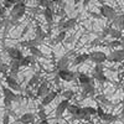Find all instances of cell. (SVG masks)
<instances>
[{"label":"cell","instance_id":"6da1fadb","mask_svg":"<svg viewBox=\"0 0 124 124\" xmlns=\"http://www.w3.org/2000/svg\"><path fill=\"white\" fill-rule=\"evenodd\" d=\"M1 92H3V103H4V107L6 110H10V108H11L13 103L15 101H19L20 98H21V96L17 94V93L13 92L11 89H9L6 86H1Z\"/></svg>","mask_w":124,"mask_h":124},{"label":"cell","instance_id":"7a4b0ae2","mask_svg":"<svg viewBox=\"0 0 124 124\" xmlns=\"http://www.w3.org/2000/svg\"><path fill=\"white\" fill-rule=\"evenodd\" d=\"M26 3L24 1H16V4L11 8V10H10V19L13 20V21H17V20H20L25 14H26Z\"/></svg>","mask_w":124,"mask_h":124},{"label":"cell","instance_id":"3957f363","mask_svg":"<svg viewBox=\"0 0 124 124\" xmlns=\"http://www.w3.org/2000/svg\"><path fill=\"white\" fill-rule=\"evenodd\" d=\"M76 55L73 54V51H70V52H67L66 55L61 56L57 62H56V70L57 71H61V70H68V66L71 63V60H73Z\"/></svg>","mask_w":124,"mask_h":124},{"label":"cell","instance_id":"277c9868","mask_svg":"<svg viewBox=\"0 0 124 124\" xmlns=\"http://www.w3.org/2000/svg\"><path fill=\"white\" fill-rule=\"evenodd\" d=\"M91 77H92V79L98 81L99 83H106V82H108V78L104 75V66L103 65H96L94 68H93Z\"/></svg>","mask_w":124,"mask_h":124},{"label":"cell","instance_id":"5b68a950","mask_svg":"<svg viewBox=\"0 0 124 124\" xmlns=\"http://www.w3.org/2000/svg\"><path fill=\"white\" fill-rule=\"evenodd\" d=\"M99 15L106 17L107 20H109V21H113V20L117 17V11L114 10V8H112L110 5L103 4L99 8Z\"/></svg>","mask_w":124,"mask_h":124},{"label":"cell","instance_id":"8992f818","mask_svg":"<svg viewBox=\"0 0 124 124\" xmlns=\"http://www.w3.org/2000/svg\"><path fill=\"white\" fill-rule=\"evenodd\" d=\"M5 51H6V54H8L10 61H20V60L24 57L23 50L19 48V47H15V46L5 47Z\"/></svg>","mask_w":124,"mask_h":124},{"label":"cell","instance_id":"52a82bcc","mask_svg":"<svg viewBox=\"0 0 124 124\" xmlns=\"http://www.w3.org/2000/svg\"><path fill=\"white\" fill-rule=\"evenodd\" d=\"M107 61L113 62V63H122L124 61V50L122 48L113 50L109 55H107Z\"/></svg>","mask_w":124,"mask_h":124},{"label":"cell","instance_id":"ba28073f","mask_svg":"<svg viewBox=\"0 0 124 124\" xmlns=\"http://www.w3.org/2000/svg\"><path fill=\"white\" fill-rule=\"evenodd\" d=\"M89 61H92L96 65H103L107 61V54H104L103 51H92L91 54H88Z\"/></svg>","mask_w":124,"mask_h":124},{"label":"cell","instance_id":"9c48e42d","mask_svg":"<svg viewBox=\"0 0 124 124\" xmlns=\"http://www.w3.org/2000/svg\"><path fill=\"white\" fill-rule=\"evenodd\" d=\"M77 24V17H71V19H67L65 20L63 17H62L60 21H58V27L61 31H67L68 30H72Z\"/></svg>","mask_w":124,"mask_h":124},{"label":"cell","instance_id":"30bf717a","mask_svg":"<svg viewBox=\"0 0 124 124\" xmlns=\"http://www.w3.org/2000/svg\"><path fill=\"white\" fill-rule=\"evenodd\" d=\"M50 92H51V89H50V87H48V82H47L46 79H44V81H41V82H40L39 87L36 88L35 97L42 99L44 97H46V96Z\"/></svg>","mask_w":124,"mask_h":124},{"label":"cell","instance_id":"8fae6325","mask_svg":"<svg viewBox=\"0 0 124 124\" xmlns=\"http://www.w3.org/2000/svg\"><path fill=\"white\" fill-rule=\"evenodd\" d=\"M5 83H6V87L9 88V89H11L13 92H21L23 91V88H21V85L19 83V81L17 79H15V78H13L10 75H8V76H5Z\"/></svg>","mask_w":124,"mask_h":124},{"label":"cell","instance_id":"7c38bea8","mask_svg":"<svg viewBox=\"0 0 124 124\" xmlns=\"http://www.w3.org/2000/svg\"><path fill=\"white\" fill-rule=\"evenodd\" d=\"M57 77L65 82H72L76 79V72H73L72 70H61L57 71Z\"/></svg>","mask_w":124,"mask_h":124},{"label":"cell","instance_id":"4fadbf2b","mask_svg":"<svg viewBox=\"0 0 124 124\" xmlns=\"http://www.w3.org/2000/svg\"><path fill=\"white\" fill-rule=\"evenodd\" d=\"M68 106H70V102L62 99L58 104H57L56 109H55V119H60L62 116H63L65 112H66L67 108H68Z\"/></svg>","mask_w":124,"mask_h":124},{"label":"cell","instance_id":"5bb4252c","mask_svg":"<svg viewBox=\"0 0 124 124\" xmlns=\"http://www.w3.org/2000/svg\"><path fill=\"white\" fill-rule=\"evenodd\" d=\"M40 82H41V76H40V72H36V73H34L32 76H31V78L27 81V83H26V88L25 89H30V88H36L39 87L40 85Z\"/></svg>","mask_w":124,"mask_h":124},{"label":"cell","instance_id":"9a60e30c","mask_svg":"<svg viewBox=\"0 0 124 124\" xmlns=\"http://www.w3.org/2000/svg\"><path fill=\"white\" fill-rule=\"evenodd\" d=\"M76 79L78 81V83H79V86H81V87L93 83L92 77H91V76H88L87 73H82V72H77V73H76Z\"/></svg>","mask_w":124,"mask_h":124},{"label":"cell","instance_id":"2e32d148","mask_svg":"<svg viewBox=\"0 0 124 124\" xmlns=\"http://www.w3.org/2000/svg\"><path fill=\"white\" fill-rule=\"evenodd\" d=\"M57 96H58V92L55 91V89H51V92L48 93V94L41 99V106H42V107H46V106L51 104V103H52V102L57 98Z\"/></svg>","mask_w":124,"mask_h":124},{"label":"cell","instance_id":"e0dca14e","mask_svg":"<svg viewBox=\"0 0 124 124\" xmlns=\"http://www.w3.org/2000/svg\"><path fill=\"white\" fill-rule=\"evenodd\" d=\"M96 93V87L94 83H91L87 86L82 87V98H87V97H93Z\"/></svg>","mask_w":124,"mask_h":124},{"label":"cell","instance_id":"ac0fdd59","mask_svg":"<svg viewBox=\"0 0 124 124\" xmlns=\"http://www.w3.org/2000/svg\"><path fill=\"white\" fill-rule=\"evenodd\" d=\"M88 60H89L88 54L82 52V54H78V55H76L73 57V60H72V65H73V66H79L82 63H85V62L88 61Z\"/></svg>","mask_w":124,"mask_h":124},{"label":"cell","instance_id":"d6986e66","mask_svg":"<svg viewBox=\"0 0 124 124\" xmlns=\"http://www.w3.org/2000/svg\"><path fill=\"white\" fill-rule=\"evenodd\" d=\"M19 123H21V124H34L35 122V114L34 113H25V114H23L21 117H20L17 119Z\"/></svg>","mask_w":124,"mask_h":124},{"label":"cell","instance_id":"ffe728a7","mask_svg":"<svg viewBox=\"0 0 124 124\" xmlns=\"http://www.w3.org/2000/svg\"><path fill=\"white\" fill-rule=\"evenodd\" d=\"M36 63V58L31 55H27V56H24L21 60H20V66L21 67H27V66H34Z\"/></svg>","mask_w":124,"mask_h":124},{"label":"cell","instance_id":"44dd1931","mask_svg":"<svg viewBox=\"0 0 124 124\" xmlns=\"http://www.w3.org/2000/svg\"><path fill=\"white\" fill-rule=\"evenodd\" d=\"M114 29H118L120 31L124 30V14H120V15H117V17L112 21Z\"/></svg>","mask_w":124,"mask_h":124},{"label":"cell","instance_id":"7402d4cb","mask_svg":"<svg viewBox=\"0 0 124 124\" xmlns=\"http://www.w3.org/2000/svg\"><path fill=\"white\" fill-rule=\"evenodd\" d=\"M35 34H36V40H39L40 42H42V41L47 37V32H45V30L41 27L40 24H36V29H35Z\"/></svg>","mask_w":124,"mask_h":124},{"label":"cell","instance_id":"603a6c76","mask_svg":"<svg viewBox=\"0 0 124 124\" xmlns=\"http://www.w3.org/2000/svg\"><path fill=\"white\" fill-rule=\"evenodd\" d=\"M21 66H20V61H10L9 63V73L10 75H17Z\"/></svg>","mask_w":124,"mask_h":124},{"label":"cell","instance_id":"cb8c5ba5","mask_svg":"<svg viewBox=\"0 0 124 124\" xmlns=\"http://www.w3.org/2000/svg\"><path fill=\"white\" fill-rule=\"evenodd\" d=\"M40 44L41 42H40L39 40H36V39L26 40V41H20V42H19V45L21 46V47H27V48H30V47H37Z\"/></svg>","mask_w":124,"mask_h":124},{"label":"cell","instance_id":"d4e9b609","mask_svg":"<svg viewBox=\"0 0 124 124\" xmlns=\"http://www.w3.org/2000/svg\"><path fill=\"white\" fill-rule=\"evenodd\" d=\"M61 97L63 98L65 101H71V99H73L75 98V96H76V92L73 91V89H65V91H62L61 93Z\"/></svg>","mask_w":124,"mask_h":124},{"label":"cell","instance_id":"484cf974","mask_svg":"<svg viewBox=\"0 0 124 124\" xmlns=\"http://www.w3.org/2000/svg\"><path fill=\"white\" fill-rule=\"evenodd\" d=\"M109 36L113 39V40H120L123 37V31L118 30V29H114V27H110L109 30Z\"/></svg>","mask_w":124,"mask_h":124},{"label":"cell","instance_id":"4316f807","mask_svg":"<svg viewBox=\"0 0 124 124\" xmlns=\"http://www.w3.org/2000/svg\"><path fill=\"white\" fill-rule=\"evenodd\" d=\"M118 118H119L118 116L110 114V113H104V114H103V116L101 117V119H102L103 122H106V123H112V122H116Z\"/></svg>","mask_w":124,"mask_h":124},{"label":"cell","instance_id":"83f0119b","mask_svg":"<svg viewBox=\"0 0 124 124\" xmlns=\"http://www.w3.org/2000/svg\"><path fill=\"white\" fill-rule=\"evenodd\" d=\"M37 116H39V118L41 119V122H42V120H47V113H46V109H45V107H42L41 104L37 106Z\"/></svg>","mask_w":124,"mask_h":124},{"label":"cell","instance_id":"f1b7e54d","mask_svg":"<svg viewBox=\"0 0 124 124\" xmlns=\"http://www.w3.org/2000/svg\"><path fill=\"white\" fill-rule=\"evenodd\" d=\"M29 51H30V55L34 56L35 58H36V57H46V55H45L41 50H39L37 47H30Z\"/></svg>","mask_w":124,"mask_h":124},{"label":"cell","instance_id":"f546056e","mask_svg":"<svg viewBox=\"0 0 124 124\" xmlns=\"http://www.w3.org/2000/svg\"><path fill=\"white\" fill-rule=\"evenodd\" d=\"M79 109H81L79 106H77V104H71V103H70V106H68V108H67L66 112H68L72 117H75L77 113L79 112Z\"/></svg>","mask_w":124,"mask_h":124},{"label":"cell","instance_id":"4dcf8cb0","mask_svg":"<svg viewBox=\"0 0 124 124\" xmlns=\"http://www.w3.org/2000/svg\"><path fill=\"white\" fill-rule=\"evenodd\" d=\"M37 4H39L40 8H44V9H46V8H54V5H55L54 1H51V0H40Z\"/></svg>","mask_w":124,"mask_h":124},{"label":"cell","instance_id":"1f68e13d","mask_svg":"<svg viewBox=\"0 0 124 124\" xmlns=\"http://www.w3.org/2000/svg\"><path fill=\"white\" fill-rule=\"evenodd\" d=\"M82 109L85 110V113H86L88 117L97 116V109H96L94 107H82Z\"/></svg>","mask_w":124,"mask_h":124},{"label":"cell","instance_id":"d6a6232c","mask_svg":"<svg viewBox=\"0 0 124 124\" xmlns=\"http://www.w3.org/2000/svg\"><path fill=\"white\" fill-rule=\"evenodd\" d=\"M66 31H60V32H58V35L55 37V41H54V42L55 44H60V42H63V41H65V39H66Z\"/></svg>","mask_w":124,"mask_h":124},{"label":"cell","instance_id":"836d02e7","mask_svg":"<svg viewBox=\"0 0 124 124\" xmlns=\"http://www.w3.org/2000/svg\"><path fill=\"white\" fill-rule=\"evenodd\" d=\"M16 4V1H14V0H4V1L1 3V6L5 8L6 10H11V8Z\"/></svg>","mask_w":124,"mask_h":124},{"label":"cell","instance_id":"e575fe53","mask_svg":"<svg viewBox=\"0 0 124 124\" xmlns=\"http://www.w3.org/2000/svg\"><path fill=\"white\" fill-rule=\"evenodd\" d=\"M107 46H108V47H110V48L122 47V41H119V40H110L109 42L107 44Z\"/></svg>","mask_w":124,"mask_h":124},{"label":"cell","instance_id":"d590c367","mask_svg":"<svg viewBox=\"0 0 124 124\" xmlns=\"http://www.w3.org/2000/svg\"><path fill=\"white\" fill-rule=\"evenodd\" d=\"M0 73L4 75V76H8L9 75V65L8 63L0 62Z\"/></svg>","mask_w":124,"mask_h":124},{"label":"cell","instance_id":"8d00e7d4","mask_svg":"<svg viewBox=\"0 0 124 124\" xmlns=\"http://www.w3.org/2000/svg\"><path fill=\"white\" fill-rule=\"evenodd\" d=\"M10 114L8 112L4 113V116H3V119H1V124H10Z\"/></svg>","mask_w":124,"mask_h":124},{"label":"cell","instance_id":"74e56055","mask_svg":"<svg viewBox=\"0 0 124 124\" xmlns=\"http://www.w3.org/2000/svg\"><path fill=\"white\" fill-rule=\"evenodd\" d=\"M97 99L101 102V103H104V104H107V106H110V102L109 101H107V98L103 96V94H99V96H97Z\"/></svg>","mask_w":124,"mask_h":124},{"label":"cell","instance_id":"f35d334b","mask_svg":"<svg viewBox=\"0 0 124 124\" xmlns=\"http://www.w3.org/2000/svg\"><path fill=\"white\" fill-rule=\"evenodd\" d=\"M29 30H30V24H27L25 27H24V30H23V32H21V35H20V37H24L27 32H29Z\"/></svg>","mask_w":124,"mask_h":124},{"label":"cell","instance_id":"ab89813d","mask_svg":"<svg viewBox=\"0 0 124 124\" xmlns=\"http://www.w3.org/2000/svg\"><path fill=\"white\" fill-rule=\"evenodd\" d=\"M5 16H6V9L5 8H0V19H5Z\"/></svg>","mask_w":124,"mask_h":124},{"label":"cell","instance_id":"60d3db41","mask_svg":"<svg viewBox=\"0 0 124 124\" xmlns=\"http://www.w3.org/2000/svg\"><path fill=\"white\" fill-rule=\"evenodd\" d=\"M96 109H97V116H98L99 118H101V117L106 113V112H104V109H103L102 107H98V108H96Z\"/></svg>","mask_w":124,"mask_h":124},{"label":"cell","instance_id":"b9f144b4","mask_svg":"<svg viewBox=\"0 0 124 124\" xmlns=\"http://www.w3.org/2000/svg\"><path fill=\"white\" fill-rule=\"evenodd\" d=\"M4 25H5V19H0V31L4 30Z\"/></svg>","mask_w":124,"mask_h":124},{"label":"cell","instance_id":"7bdbcfd3","mask_svg":"<svg viewBox=\"0 0 124 124\" xmlns=\"http://www.w3.org/2000/svg\"><path fill=\"white\" fill-rule=\"evenodd\" d=\"M30 11L34 13V14H37V13H40V8H31Z\"/></svg>","mask_w":124,"mask_h":124},{"label":"cell","instance_id":"ee69618b","mask_svg":"<svg viewBox=\"0 0 124 124\" xmlns=\"http://www.w3.org/2000/svg\"><path fill=\"white\" fill-rule=\"evenodd\" d=\"M25 92H26V94H27L29 97H34V93H32V91H30V89H25Z\"/></svg>","mask_w":124,"mask_h":124},{"label":"cell","instance_id":"f6af8a7d","mask_svg":"<svg viewBox=\"0 0 124 124\" xmlns=\"http://www.w3.org/2000/svg\"><path fill=\"white\" fill-rule=\"evenodd\" d=\"M89 15H91V16H93V17H98V19L101 17V15H99V14H96V13H92V11H89Z\"/></svg>","mask_w":124,"mask_h":124},{"label":"cell","instance_id":"bcb514c9","mask_svg":"<svg viewBox=\"0 0 124 124\" xmlns=\"http://www.w3.org/2000/svg\"><path fill=\"white\" fill-rule=\"evenodd\" d=\"M39 124H50V123H48V120H42V122H40Z\"/></svg>","mask_w":124,"mask_h":124},{"label":"cell","instance_id":"7dc6e473","mask_svg":"<svg viewBox=\"0 0 124 124\" xmlns=\"http://www.w3.org/2000/svg\"><path fill=\"white\" fill-rule=\"evenodd\" d=\"M122 50H124V41H122V47H120Z\"/></svg>","mask_w":124,"mask_h":124},{"label":"cell","instance_id":"c3c4849f","mask_svg":"<svg viewBox=\"0 0 124 124\" xmlns=\"http://www.w3.org/2000/svg\"><path fill=\"white\" fill-rule=\"evenodd\" d=\"M122 116L124 117V108H123V110H122Z\"/></svg>","mask_w":124,"mask_h":124},{"label":"cell","instance_id":"681fc988","mask_svg":"<svg viewBox=\"0 0 124 124\" xmlns=\"http://www.w3.org/2000/svg\"><path fill=\"white\" fill-rule=\"evenodd\" d=\"M0 62H1V51H0Z\"/></svg>","mask_w":124,"mask_h":124},{"label":"cell","instance_id":"f907efd6","mask_svg":"<svg viewBox=\"0 0 124 124\" xmlns=\"http://www.w3.org/2000/svg\"><path fill=\"white\" fill-rule=\"evenodd\" d=\"M0 102H1V92H0Z\"/></svg>","mask_w":124,"mask_h":124},{"label":"cell","instance_id":"816d5d0a","mask_svg":"<svg viewBox=\"0 0 124 124\" xmlns=\"http://www.w3.org/2000/svg\"><path fill=\"white\" fill-rule=\"evenodd\" d=\"M1 86H3V85H1V81H0V89H1Z\"/></svg>","mask_w":124,"mask_h":124},{"label":"cell","instance_id":"f5cc1de1","mask_svg":"<svg viewBox=\"0 0 124 124\" xmlns=\"http://www.w3.org/2000/svg\"><path fill=\"white\" fill-rule=\"evenodd\" d=\"M122 67H124V61L122 62Z\"/></svg>","mask_w":124,"mask_h":124}]
</instances>
